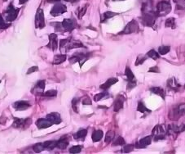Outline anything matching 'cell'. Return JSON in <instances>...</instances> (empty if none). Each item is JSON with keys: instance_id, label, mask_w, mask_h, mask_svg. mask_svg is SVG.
<instances>
[{"instance_id": "obj_1", "label": "cell", "mask_w": 185, "mask_h": 154, "mask_svg": "<svg viewBox=\"0 0 185 154\" xmlns=\"http://www.w3.org/2000/svg\"><path fill=\"white\" fill-rule=\"evenodd\" d=\"M157 14H156V11L147 12H143V15L141 16V21L143 23V26L148 27H152L153 25L155 24L156 19L157 18Z\"/></svg>"}, {"instance_id": "obj_2", "label": "cell", "mask_w": 185, "mask_h": 154, "mask_svg": "<svg viewBox=\"0 0 185 154\" xmlns=\"http://www.w3.org/2000/svg\"><path fill=\"white\" fill-rule=\"evenodd\" d=\"M155 11L158 16H166L171 11V5L167 1H161L156 5V8Z\"/></svg>"}, {"instance_id": "obj_3", "label": "cell", "mask_w": 185, "mask_h": 154, "mask_svg": "<svg viewBox=\"0 0 185 154\" xmlns=\"http://www.w3.org/2000/svg\"><path fill=\"white\" fill-rule=\"evenodd\" d=\"M20 12V8H15L12 4H10L7 10L4 12L5 21L6 22H11L16 19L18 16V12Z\"/></svg>"}, {"instance_id": "obj_4", "label": "cell", "mask_w": 185, "mask_h": 154, "mask_svg": "<svg viewBox=\"0 0 185 154\" xmlns=\"http://www.w3.org/2000/svg\"><path fill=\"white\" fill-rule=\"evenodd\" d=\"M166 134V129L164 127V125H156L152 131V136L154 138L155 141L161 140L165 138Z\"/></svg>"}, {"instance_id": "obj_5", "label": "cell", "mask_w": 185, "mask_h": 154, "mask_svg": "<svg viewBox=\"0 0 185 154\" xmlns=\"http://www.w3.org/2000/svg\"><path fill=\"white\" fill-rule=\"evenodd\" d=\"M139 30V23L135 20H132L131 21L126 25L125 28L121 30L118 35H129V34L137 33Z\"/></svg>"}, {"instance_id": "obj_6", "label": "cell", "mask_w": 185, "mask_h": 154, "mask_svg": "<svg viewBox=\"0 0 185 154\" xmlns=\"http://www.w3.org/2000/svg\"><path fill=\"white\" fill-rule=\"evenodd\" d=\"M59 26H61V28L59 29V31L70 32L77 26V24L74 20L67 18V19H64L61 23H59Z\"/></svg>"}, {"instance_id": "obj_7", "label": "cell", "mask_w": 185, "mask_h": 154, "mask_svg": "<svg viewBox=\"0 0 185 154\" xmlns=\"http://www.w3.org/2000/svg\"><path fill=\"white\" fill-rule=\"evenodd\" d=\"M89 56H90V54H85V53H75L74 54H73V56L71 57L68 60H69V62H70L71 63H79V62H81V63H80V67H81L82 66V64H83L85 62H86L87 59L89 58Z\"/></svg>"}, {"instance_id": "obj_8", "label": "cell", "mask_w": 185, "mask_h": 154, "mask_svg": "<svg viewBox=\"0 0 185 154\" xmlns=\"http://www.w3.org/2000/svg\"><path fill=\"white\" fill-rule=\"evenodd\" d=\"M67 12V7L66 6L61 2H57L56 4H55V6L52 7L51 11V15L53 16H60L61 14H64V12Z\"/></svg>"}, {"instance_id": "obj_9", "label": "cell", "mask_w": 185, "mask_h": 154, "mask_svg": "<svg viewBox=\"0 0 185 154\" xmlns=\"http://www.w3.org/2000/svg\"><path fill=\"white\" fill-rule=\"evenodd\" d=\"M45 26L44 13L42 9H38L35 16V27L37 29H42Z\"/></svg>"}, {"instance_id": "obj_10", "label": "cell", "mask_w": 185, "mask_h": 154, "mask_svg": "<svg viewBox=\"0 0 185 154\" xmlns=\"http://www.w3.org/2000/svg\"><path fill=\"white\" fill-rule=\"evenodd\" d=\"M31 119H20V118H15L14 119V122L12 124V127L16 128V129H20V128H23L25 129L30 125Z\"/></svg>"}, {"instance_id": "obj_11", "label": "cell", "mask_w": 185, "mask_h": 154, "mask_svg": "<svg viewBox=\"0 0 185 154\" xmlns=\"http://www.w3.org/2000/svg\"><path fill=\"white\" fill-rule=\"evenodd\" d=\"M49 43L48 44L46 45V48L52 50V51H55L58 49V40H57V35L55 34H50L49 35Z\"/></svg>"}, {"instance_id": "obj_12", "label": "cell", "mask_w": 185, "mask_h": 154, "mask_svg": "<svg viewBox=\"0 0 185 154\" xmlns=\"http://www.w3.org/2000/svg\"><path fill=\"white\" fill-rule=\"evenodd\" d=\"M53 124L50 120L46 118H40L36 121V125L37 126L38 129L42 130V129H46V128H49Z\"/></svg>"}, {"instance_id": "obj_13", "label": "cell", "mask_w": 185, "mask_h": 154, "mask_svg": "<svg viewBox=\"0 0 185 154\" xmlns=\"http://www.w3.org/2000/svg\"><path fill=\"white\" fill-rule=\"evenodd\" d=\"M124 101H125V98L121 94H119L113 104V110L115 112H118L120 110L123 108Z\"/></svg>"}, {"instance_id": "obj_14", "label": "cell", "mask_w": 185, "mask_h": 154, "mask_svg": "<svg viewBox=\"0 0 185 154\" xmlns=\"http://www.w3.org/2000/svg\"><path fill=\"white\" fill-rule=\"evenodd\" d=\"M30 107V104L27 101H17L13 104V107L16 111H24L28 109Z\"/></svg>"}, {"instance_id": "obj_15", "label": "cell", "mask_w": 185, "mask_h": 154, "mask_svg": "<svg viewBox=\"0 0 185 154\" xmlns=\"http://www.w3.org/2000/svg\"><path fill=\"white\" fill-rule=\"evenodd\" d=\"M152 135L146 136L144 137V138H141L140 140L136 143V147L137 148H143V147H146L148 145H149L150 143H152Z\"/></svg>"}, {"instance_id": "obj_16", "label": "cell", "mask_w": 185, "mask_h": 154, "mask_svg": "<svg viewBox=\"0 0 185 154\" xmlns=\"http://www.w3.org/2000/svg\"><path fill=\"white\" fill-rule=\"evenodd\" d=\"M173 116H174V118H178V117H180L183 115L185 114V103H182L180 105H178V107L174 109L173 111Z\"/></svg>"}, {"instance_id": "obj_17", "label": "cell", "mask_w": 185, "mask_h": 154, "mask_svg": "<svg viewBox=\"0 0 185 154\" xmlns=\"http://www.w3.org/2000/svg\"><path fill=\"white\" fill-rule=\"evenodd\" d=\"M46 118L50 120V121L52 122V124L54 125H59V123L61 122V118H60V116L59 114L57 113V112H52V113L48 114L46 116Z\"/></svg>"}, {"instance_id": "obj_18", "label": "cell", "mask_w": 185, "mask_h": 154, "mask_svg": "<svg viewBox=\"0 0 185 154\" xmlns=\"http://www.w3.org/2000/svg\"><path fill=\"white\" fill-rule=\"evenodd\" d=\"M45 89V81H39L36 84L33 89H32V93L34 94H42L43 90Z\"/></svg>"}, {"instance_id": "obj_19", "label": "cell", "mask_w": 185, "mask_h": 154, "mask_svg": "<svg viewBox=\"0 0 185 154\" xmlns=\"http://www.w3.org/2000/svg\"><path fill=\"white\" fill-rule=\"evenodd\" d=\"M69 141H68V138L66 136H63L60 138L59 140H57V143H56V147H58L59 149H65L67 146L68 145Z\"/></svg>"}, {"instance_id": "obj_20", "label": "cell", "mask_w": 185, "mask_h": 154, "mask_svg": "<svg viewBox=\"0 0 185 154\" xmlns=\"http://www.w3.org/2000/svg\"><path fill=\"white\" fill-rule=\"evenodd\" d=\"M117 82H118V79H117V78L108 79V81H106L104 84H103V85H100V89H104V90H107V89H109V88H110L112 85H113L114 84H116V83H117Z\"/></svg>"}, {"instance_id": "obj_21", "label": "cell", "mask_w": 185, "mask_h": 154, "mask_svg": "<svg viewBox=\"0 0 185 154\" xmlns=\"http://www.w3.org/2000/svg\"><path fill=\"white\" fill-rule=\"evenodd\" d=\"M86 134H87V130L83 129V130H78V131L73 135V137H74L76 140L83 141L84 139H85V138L86 137Z\"/></svg>"}, {"instance_id": "obj_22", "label": "cell", "mask_w": 185, "mask_h": 154, "mask_svg": "<svg viewBox=\"0 0 185 154\" xmlns=\"http://www.w3.org/2000/svg\"><path fill=\"white\" fill-rule=\"evenodd\" d=\"M67 56L66 54H57L54 57V59H53V64L55 65H59V64H61L62 63H64V61L66 60Z\"/></svg>"}, {"instance_id": "obj_23", "label": "cell", "mask_w": 185, "mask_h": 154, "mask_svg": "<svg viewBox=\"0 0 185 154\" xmlns=\"http://www.w3.org/2000/svg\"><path fill=\"white\" fill-rule=\"evenodd\" d=\"M167 85L168 88L173 89L174 91H177V90L181 87V85L177 82V81L174 78H172L170 79V80H169L167 82Z\"/></svg>"}, {"instance_id": "obj_24", "label": "cell", "mask_w": 185, "mask_h": 154, "mask_svg": "<svg viewBox=\"0 0 185 154\" xmlns=\"http://www.w3.org/2000/svg\"><path fill=\"white\" fill-rule=\"evenodd\" d=\"M150 91L153 93L154 94H156V95H159L160 97L165 99V91L164 89L161 87H152L150 88Z\"/></svg>"}, {"instance_id": "obj_25", "label": "cell", "mask_w": 185, "mask_h": 154, "mask_svg": "<svg viewBox=\"0 0 185 154\" xmlns=\"http://www.w3.org/2000/svg\"><path fill=\"white\" fill-rule=\"evenodd\" d=\"M103 136H104V133H103V131L100 130H95V131L93 132L91 138H92L93 142H95H95H98V141L100 140V139L103 138Z\"/></svg>"}, {"instance_id": "obj_26", "label": "cell", "mask_w": 185, "mask_h": 154, "mask_svg": "<svg viewBox=\"0 0 185 154\" xmlns=\"http://www.w3.org/2000/svg\"><path fill=\"white\" fill-rule=\"evenodd\" d=\"M56 143H57V140H48L44 142L43 144H44L45 149L52 150L56 147Z\"/></svg>"}, {"instance_id": "obj_27", "label": "cell", "mask_w": 185, "mask_h": 154, "mask_svg": "<svg viewBox=\"0 0 185 154\" xmlns=\"http://www.w3.org/2000/svg\"><path fill=\"white\" fill-rule=\"evenodd\" d=\"M117 15H118V13H116V12H104V13L102 15L101 22H104L106 20H108V19H109V18L111 17H113L114 16H117Z\"/></svg>"}, {"instance_id": "obj_28", "label": "cell", "mask_w": 185, "mask_h": 154, "mask_svg": "<svg viewBox=\"0 0 185 154\" xmlns=\"http://www.w3.org/2000/svg\"><path fill=\"white\" fill-rule=\"evenodd\" d=\"M137 111L140 112L141 113H150L151 112V110L148 109L142 102H139V103H138Z\"/></svg>"}, {"instance_id": "obj_29", "label": "cell", "mask_w": 185, "mask_h": 154, "mask_svg": "<svg viewBox=\"0 0 185 154\" xmlns=\"http://www.w3.org/2000/svg\"><path fill=\"white\" fill-rule=\"evenodd\" d=\"M125 75L127 77V81H131L134 80V76L133 74L132 71L130 70V68L129 67H126V70H125Z\"/></svg>"}, {"instance_id": "obj_30", "label": "cell", "mask_w": 185, "mask_h": 154, "mask_svg": "<svg viewBox=\"0 0 185 154\" xmlns=\"http://www.w3.org/2000/svg\"><path fill=\"white\" fill-rule=\"evenodd\" d=\"M165 26L166 27V28H167V27H170V28H172V29H174V28H175V20H174V18H168L167 20L165 21Z\"/></svg>"}, {"instance_id": "obj_31", "label": "cell", "mask_w": 185, "mask_h": 154, "mask_svg": "<svg viewBox=\"0 0 185 154\" xmlns=\"http://www.w3.org/2000/svg\"><path fill=\"white\" fill-rule=\"evenodd\" d=\"M114 132L113 131H108L107 133H106L105 134V138H104V141H105L106 143H109L111 142V141L114 138Z\"/></svg>"}, {"instance_id": "obj_32", "label": "cell", "mask_w": 185, "mask_h": 154, "mask_svg": "<svg viewBox=\"0 0 185 154\" xmlns=\"http://www.w3.org/2000/svg\"><path fill=\"white\" fill-rule=\"evenodd\" d=\"M147 57H148V58H152V59H154V60H156V59H158V58H160V54H158V53H156L154 49H152V50H150V51L148 52Z\"/></svg>"}, {"instance_id": "obj_33", "label": "cell", "mask_w": 185, "mask_h": 154, "mask_svg": "<svg viewBox=\"0 0 185 154\" xmlns=\"http://www.w3.org/2000/svg\"><path fill=\"white\" fill-rule=\"evenodd\" d=\"M33 151L35 152H41L43 150H45V147L43 143H36L35 145L33 146Z\"/></svg>"}, {"instance_id": "obj_34", "label": "cell", "mask_w": 185, "mask_h": 154, "mask_svg": "<svg viewBox=\"0 0 185 154\" xmlns=\"http://www.w3.org/2000/svg\"><path fill=\"white\" fill-rule=\"evenodd\" d=\"M170 50V46H161L158 49V54H161V55H165V54H168Z\"/></svg>"}, {"instance_id": "obj_35", "label": "cell", "mask_w": 185, "mask_h": 154, "mask_svg": "<svg viewBox=\"0 0 185 154\" xmlns=\"http://www.w3.org/2000/svg\"><path fill=\"white\" fill-rule=\"evenodd\" d=\"M176 3V10H183L185 9V2L183 0H174Z\"/></svg>"}, {"instance_id": "obj_36", "label": "cell", "mask_w": 185, "mask_h": 154, "mask_svg": "<svg viewBox=\"0 0 185 154\" xmlns=\"http://www.w3.org/2000/svg\"><path fill=\"white\" fill-rule=\"evenodd\" d=\"M42 95L44 97H55L57 95V91L54 90V89H51V90L46 91L45 93H42Z\"/></svg>"}, {"instance_id": "obj_37", "label": "cell", "mask_w": 185, "mask_h": 154, "mask_svg": "<svg viewBox=\"0 0 185 154\" xmlns=\"http://www.w3.org/2000/svg\"><path fill=\"white\" fill-rule=\"evenodd\" d=\"M81 148H82V147L80 145L73 146L72 147H70V149H69V152H70V153H73V154L79 153V152L81 151Z\"/></svg>"}, {"instance_id": "obj_38", "label": "cell", "mask_w": 185, "mask_h": 154, "mask_svg": "<svg viewBox=\"0 0 185 154\" xmlns=\"http://www.w3.org/2000/svg\"><path fill=\"white\" fill-rule=\"evenodd\" d=\"M125 143H126V142H125V140H124V138L121 136H119L118 138L113 142L112 144H113L114 146H117V145L122 146V145H125Z\"/></svg>"}, {"instance_id": "obj_39", "label": "cell", "mask_w": 185, "mask_h": 154, "mask_svg": "<svg viewBox=\"0 0 185 154\" xmlns=\"http://www.w3.org/2000/svg\"><path fill=\"white\" fill-rule=\"evenodd\" d=\"M108 93H106V92H103V93H99V94H97L96 95H95L94 97V100L95 102H98V101H100L102 98H105L107 95H108Z\"/></svg>"}, {"instance_id": "obj_40", "label": "cell", "mask_w": 185, "mask_h": 154, "mask_svg": "<svg viewBox=\"0 0 185 154\" xmlns=\"http://www.w3.org/2000/svg\"><path fill=\"white\" fill-rule=\"evenodd\" d=\"M86 7H87V5L81 7V8H79V10L77 11V17L79 18V19H81V18L85 15V13H86Z\"/></svg>"}, {"instance_id": "obj_41", "label": "cell", "mask_w": 185, "mask_h": 154, "mask_svg": "<svg viewBox=\"0 0 185 154\" xmlns=\"http://www.w3.org/2000/svg\"><path fill=\"white\" fill-rule=\"evenodd\" d=\"M146 59H147V57L143 56V55H139V56L137 58L136 63H135V64H134V65H135V66L140 65V64L143 63V62H144Z\"/></svg>"}, {"instance_id": "obj_42", "label": "cell", "mask_w": 185, "mask_h": 154, "mask_svg": "<svg viewBox=\"0 0 185 154\" xmlns=\"http://www.w3.org/2000/svg\"><path fill=\"white\" fill-rule=\"evenodd\" d=\"M134 149V146L132 144H128V145H125L122 148V152L125 153H128V152H131Z\"/></svg>"}, {"instance_id": "obj_43", "label": "cell", "mask_w": 185, "mask_h": 154, "mask_svg": "<svg viewBox=\"0 0 185 154\" xmlns=\"http://www.w3.org/2000/svg\"><path fill=\"white\" fill-rule=\"evenodd\" d=\"M9 26H10V24L5 22L3 19H2V16H0V29H6V28Z\"/></svg>"}, {"instance_id": "obj_44", "label": "cell", "mask_w": 185, "mask_h": 154, "mask_svg": "<svg viewBox=\"0 0 185 154\" xmlns=\"http://www.w3.org/2000/svg\"><path fill=\"white\" fill-rule=\"evenodd\" d=\"M135 85H136V81H135V80H134V81H128L127 90L132 89L133 88L135 87Z\"/></svg>"}, {"instance_id": "obj_45", "label": "cell", "mask_w": 185, "mask_h": 154, "mask_svg": "<svg viewBox=\"0 0 185 154\" xmlns=\"http://www.w3.org/2000/svg\"><path fill=\"white\" fill-rule=\"evenodd\" d=\"M78 102H79V100H78V99H77V98H74L73 100H72V107H73V110H74L76 112H78V110L77 109V104Z\"/></svg>"}, {"instance_id": "obj_46", "label": "cell", "mask_w": 185, "mask_h": 154, "mask_svg": "<svg viewBox=\"0 0 185 154\" xmlns=\"http://www.w3.org/2000/svg\"><path fill=\"white\" fill-rule=\"evenodd\" d=\"M82 103H83L84 105H90V104H91V100H90L88 97H86V98H85L83 99Z\"/></svg>"}, {"instance_id": "obj_47", "label": "cell", "mask_w": 185, "mask_h": 154, "mask_svg": "<svg viewBox=\"0 0 185 154\" xmlns=\"http://www.w3.org/2000/svg\"><path fill=\"white\" fill-rule=\"evenodd\" d=\"M37 70H38L37 67H30V68L29 69V71L27 72V74H28V75H29V74H31L32 72H37Z\"/></svg>"}, {"instance_id": "obj_48", "label": "cell", "mask_w": 185, "mask_h": 154, "mask_svg": "<svg viewBox=\"0 0 185 154\" xmlns=\"http://www.w3.org/2000/svg\"><path fill=\"white\" fill-rule=\"evenodd\" d=\"M148 72H155V73H159V72H160V71H159L158 67H153L148 70Z\"/></svg>"}, {"instance_id": "obj_49", "label": "cell", "mask_w": 185, "mask_h": 154, "mask_svg": "<svg viewBox=\"0 0 185 154\" xmlns=\"http://www.w3.org/2000/svg\"><path fill=\"white\" fill-rule=\"evenodd\" d=\"M60 0H46V2L49 3H52V2H59Z\"/></svg>"}, {"instance_id": "obj_50", "label": "cell", "mask_w": 185, "mask_h": 154, "mask_svg": "<svg viewBox=\"0 0 185 154\" xmlns=\"http://www.w3.org/2000/svg\"><path fill=\"white\" fill-rule=\"evenodd\" d=\"M179 130H180V132L185 131V125H180V126H179Z\"/></svg>"}, {"instance_id": "obj_51", "label": "cell", "mask_w": 185, "mask_h": 154, "mask_svg": "<svg viewBox=\"0 0 185 154\" xmlns=\"http://www.w3.org/2000/svg\"><path fill=\"white\" fill-rule=\"evenodd\" d=\"M28 0H19V2H20V4H23V3H24L25 2H27Z\"/></svg>"}, {"instance_id": "obj_52", "label": "cell", "mask_w": 185, "mask_h": 154, "mask_svg": "<svg viewBox=\"0 0 185 154\" xmlns=\"http://www.w3.org/2000/svg\"><path fill=\"white\" fill-rule=\"evenodd\" d=\"M65 2H73L75 1H77V0H64Z\"/></svg>"}, {"instance_id": "obj_53", "label": "cell", "mask_w": 185, "mask_h": 154, "mask_svg": "<svg viewBox=\"0 0 185 154\" xmlns=\"http://www.w3.org/2000/svg\"><path fill=\"white\" fill-rule=\"evenodd\" d=\"M112 1H124V0H112Z\"/></svg>"}, {"instance_id": "obj_54", "label": "cell", "mask_w": 185, "mask_h": 154, "mask_svg": "<svg viewBox=\"0 0 185 154\" xmlns=\"http://www.w3.org/2000/svg\"><path fill=\"white\" fill-rule=\"evenodd\" d=\"M3 1H4V2H6V1H7V0H3Z\"/></svg>"}, {"instance_id": "obj_55", "label": "cell", "mask_w": 185, "mask_h": 154, "mask_svg": "<svg viewBox=\"0 0 185 154\" xmlns=\"http://www.w3.org/2000/svg\"><path fill=\"white\" fill-rule=\"evenodd\" d=\"M183 1H184V2H185V0H183Z\"/></svg>"}, {"instance_id": "obj_56", "label": "cell", "mask_w": 185, "mask_h": 154, "mask_svg": "<svg viewBox=\"0 0 185 154\" xmlns=\"http://www.w3.org/2000/svg\"><path fill=\"white\" fill-rule=\"evenodd\" d=\"M0 82H1V81H0Z\"/></svg>"}, {"instance_id": "obj_57", "label": "cell", "mask_w": 185, "mask_h": 154, "mask_svg": "<svg viewBox=\"0 0 185 154\" xmlns=\"http://www.w3.org/2000/svg\"><path fill=\"white\" fill-rule=\"evenodd\" d=\"M184 86H185V85H184Z\"/></svg>"}]
</instances>
